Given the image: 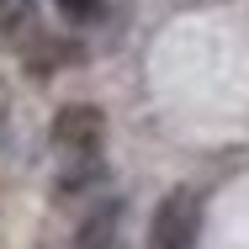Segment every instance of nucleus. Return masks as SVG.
<instances>
[{
    "label": "nucleus",
    "instance_id": "1",
    "mask_svg": "<svg viewBox=\"0 0 249 249\" xmlns=\"http://www.w3.org/2000/svg\"><path fill=\"white\" fill-rule=\"evenodd\" d=\"M201 233V201L196 191H170L154 212V228H149V249H191Z\"/></svg>",
    "mask_w": 249,
    "mask_h": 249
},
{
    "label": "nucleus",
    "instance_id": "2",
    "mask_svg": "<svg viewBox=\"0 0 249 249\" xmlns=\"http://www.w3.org/2000/svg\"><path fill=\"white\" fill-rule=\"evenodd\" d=\"M101 138H106V122H101L96 106H64L53 122V149L64 159H96Z\"/></svg>",
    "mask_w": 249,
    "mask_h": 249
},
{
    "label": "nucleus",
    "instance_id": "3",
    "mask_svg": "<svg viewBox=\"0 0 249 249\" xmlns=\"http://www.w3.org/2000/svg\"><path fill=\"white\" fill-rule=\"evenodd\" d=\"M117 228H122V207L117 201H96L80 228H74V249H111L117 244Z\"/></svg>",
    "mask_w": 249,
    "mask_h": 249
},
{
    "label": "nucleus",
    "instance_id": "4",
    "mask_svg": "<svg viewBox=\"0 0 249 249\" xmlns=\"http://www.w3.org/2000/svg\"><path fill=\"white\" fill-rule=\"evenodd\" d=\"M37 37V5L32 0H0V53L27 48Z\"/></svg>",
    "mask_w": 249,
    "mask_h": 249
},
{
    "label": "nucleus",
    "instance_id": "5",
    "mask_svg": "<svg viewBox=\"0 0 249 249\" xmlns=\"http://www.w3.org/2000/svg\"><path fill=\"white\" fill-rule=\"evenodd\" d=\"M58 11H64L69 21H96V16H101V0H58Z\"/></svg>",
    "mask_w": 249,
    "mask_h": 249
}]
</instances>
